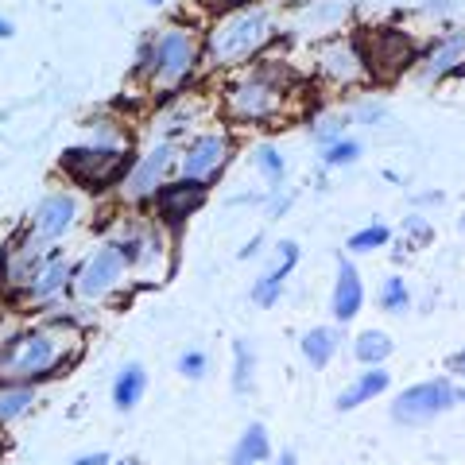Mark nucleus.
<instances>
[{"mask_svg": "<svg viewBox=\"0 0 465 465\" xmlns=\"http://www.w3.org/2000/svg\"><path fill=\"white\" fill-rule=\"evenodd\" d=\"M272 39V16L264 8H237L222 16L210 35H206V51L213 66H237L249 54H256L264 43Z\"/></svg>", "mask_w": 465, "mask_h": 465, "instance_id": "obj_3", "label": "nucleus"}, {"mask_svg": "<svg viewBox=\"0 0 465 465\" xmlns=\"http://www.w3.org/2000/svg\"><path fill=\"white\" fill-rule=\"evenodd\" d=\"M252 163H256L260 174H264V179L272 183V191H280L283 179H287V159H283V152L275 148V143H260L256 155H252Z\"/></svg>", "mask_w": 465, "mask_h": 465, "instance_id": "obj_23", "label": "nucleus"}, {"mask_svg": "<svg viewBox=\"0 0 465 465\" xmlns=\"http://www.w3.org/2000/svg\"><path fill=\"white\" fill-rule=\"evenodd\" d=\"M272 458V439H268V427L264 423H249L241 430L237 446L229 454V465H260Z\"/></svg>", "mask_w": 465, "mask_h": 465, "instance_id": "obj_19", "label": "nucleus"}, {"mask_svg": "<svg viewBox=\"0 0 465 465\" xmlns=\"http://www.w3.org/2000/svg\"><path fill=\"white\" fill-rule=\"evenodd\" d=\"M74 465H113V461H109V454H101V450H94V454H82Z\"/></svg>", "mask_w": 465, "mask_h": 465, "instance_id": "obj_34", "label": "nucleus"}, {"mask_svg": "<svg viewBox=\"0 0 465 465\" xmlns=\"http://www.w3.org/2000/svg\"><path fill=\"white\" fill-rule=\"evenodd\" d=\"M66 345H74L58 326H35L16 333L0 349V388H20L27 381L54 376L66 365Z\"/></svg>", "mask_w": 465, "mask_h": 465, "instance_id": "obj_1", "label": "nucleus"}, {"mask_svg": "<svg viewBox=\"0 0 465 465\" xmlns=\"http://www.w3.org/2000/svg\"><path fill=\"white\" fill-rule=\"evenodd\" d=\"M229 155H232L229 133H202V136H194V140L183 148L179 167H183L186 179L210 183L213 174H222V167L229 163Z\"/></svg>", "mask_w": 465, "mask_h": 465, "instance_id": "obj_9", "label": "nucleus"}, {"mask_svg": "<svg viewBox=\"0 0 465 465\" xmlns=\"http://www.w3.org/2000/svg\"><path fill=\"white\" fill-rule=\"evenodd\" d=\"M381 307L388 314H403L407 307H411V287L403 283V275H388V280L381 283Z\"/></svg>", "mask_w": 465, "mask_h": 465, "instance_id": "obj_26", "label": "nucleus"}, {"mask_svg": "<svg viewBox=\"0 0 465 465\" xmlns=\"http://www.w3.org/2000/svg\"><path fill=\"white\" fill-rule=\"evenodd\" d=\"M206 12H217V16H229V12L241 8V0H198Z\"/></svg>", "mask_w": 465, "mask_h": 465, "instance_id": "obj_33", "label": "nucleus"}, {"mask_svg": "<svg viewBox=\"0 0 465 465\" xmlns=\"http://www.w3.org/2000/svg\"><path fill=\"white\" fill-rule=\"evenodd\" d=\"M143 5H155V8H159V5H163V0H143Z\"/></svg>", "mask_w": 465, "mask_h": 465, "instance_id": "obj_41", "label": "nucleus"}, {"mask_svg": "<svg viewBox=\"0 0 465 465\" xmlns=\"http://www.w3.org/2000/svg\"><path fill=\"white\" fill-rule=\"evenodd\" d=\"M113 465H143V461H136V458H121V461H113Z\"/></svg>", "mask_w": 465, "mask_h": 465, "instance_id": "obj_40", "label": "nucleus"}, {"mask_svg": "<svg viewBox=\"0 0 465 465\" xmlns=\"http://www.w3.org/2000/svg\"><path fill=\"white\" fill-rule=\"evenodd\" d=\"M143 391H148V372L133 361V365H124L113 381V407L116 411H133V407L143 400Z\"/></svg>", "mask_w": 465, "mask_h": 465, "instance_id": "obj_20", "label": "nucleus"}, {"mask_svg": "<svg viewBox=\"0 0 465 465\" xmlns=\"http://www.w3.org/2000/svg\"><path fill=\"white\" fill-rule=\"evenodd\" d=\"M287 66H256L252 74L229 85L225 94V113L237 124H268L280 116L283 97H287Z\"/></svg>", "mask_w": 465, "mask_h": 465, "instance_id": "obj_2", "label": "nucleus"}, {"mask_svg": "<svg viewBox=\"0 0 465 465\" xmlns=\"http://www.w3.org/2000/svg\"><path fill=\"white\" fill-rule=\"evenodd\" d=\"M461 232H465V222H461Z\"/></svg>", "mask_w": 465, "mask_h": 465, "instance_id": "obj_42", "label": "nucleus"}, {"mask_svg": "<svg viewBox=\"0 0 465 465\" xmlns=\"http://www.w3.org/2000/svg\"><path fill=\"white\" fill-rule=\"evenodd\" d=\"M198 66V39L191 27H167L155 43H148L140 54V70L159 90H174L194 74Z\"/></svg>", "mask_w": 465, "mask_h": 465, "instance_id": "obj_5", "label": "nucleus"}, {"mask_svg": "<svg viewBox=\"0 0 465 465\" xmlns=\"http://www.w3.org/2000/svg\"><path fill=\"white\" fill-rule=\"evenodd\" d=\"M124 256L116 252V244H101V249H94L90 256L78 264L74 272V291L82 299H105L109 291L124 280Z\"/></svg>", "mask_w": 465, "mask_h": 465, "instance_id": "obj_8", "label": "nucleus"}, {"mask_svg": "<svg viewBox=\"0 0 465 465\" xmlns=\"http://www.w3.org/2000/svg\"><path fill=\"white\" fill-rule=\"evenodd\" d=\"M430 222L427 217H419V213H411V217H403V229H400V237H403V244L407 249H419L423 241H430Z\"/></svg>", "mask_w": 465, "mask_h": 465, "instance_id": "obj_30", "label": "nucleus"}, {"mask_svg": "<svg viewBox=\"0 0 465 465\" xmlns=\"http://www.w3.org/2000/svg\"><path fill=\"white\" fill-rule=\"evenodd\" d=\"M357 159H361V143L349 136L322 148V167H349V163H357Z\"/></svg>", "mask_w": 465, "mask_h": 465, "instance_id": "obj_29", "label": "nucleus"}, {"mask_svg": "<svg viewBox=\"0 0 465 465\" xmlns=\"http://www.w3.org/2000/svg\"><path fill=\"white\" fill-rule=\"evenodd\" d=\"M74 222H78V198L70 191H54L35 206L32 229H35L39 241H58L74 229Z\"/></svg>", "mask_w": 465, "mask_h": 465, "instance_id": "obj_12", "label": "nucleus"}, {"mask_svg": "<svg viewBox=\"0 0 465 465\" xmlns=\"http://www.w3.org/2000/svg\"><path fill=\"white\" fill-rule=\"evenodd\" d=\"M391 241V229L388 225H381V222H376V225H365V229H357L353 232V237H349L345 241V249L349 252H372V249H384V244Z\"/></svg>", "mask_w": 465, "mask_h": 465, "instance_id": "obj_27", "label": "nucleus"}, {"mask_svg": "<svg viewBox=\"0 0 465 465\" xmlns=\"http://www.w3.org/2000/svg\"><path fill=\"white\" fill-rule=\"evenodd\" d=\"M338 349H341V333L333 326H314V330L302 333V341H299V353L307 357L311 369H326Z\"/></svg>", "mask_w": 465, "mask_h": 465, "instance_id": "obj_18", "label": "nucleus"}, {"mask_svg": "<svg viewBox=\"0 0 465 465\" xmlns=\"http://www.w3.org/2000/svg\"><path fill=\"white\" fill-rule=\"evenodd\" d=\"M275 465H299V454H295V450H280V458H275Z\"/></svg>", "mask_w": 465, "mask_h": 465, "instance_id": "obj_36", "label": "nucleus"}, {"mask_svg": "<svg viewBox=\"0 0 465 465\" xmlns=\"http://www.w3.org/2000/svg\"><path fill=\"white\" fill-rule=\"evenodd\" d=\"M283 275H275L272 268L264 272V275H260V280L252 283V291H249V295H252V302H256V307H275V302H280V295H283Z\"/></svg>", "mask_w": 465, "mask_h": 465, "instance_id": "obj_28", "label": "nucleus"}, {"mask_svg": "<svg viewBox=\"0 0 465 465\" xmlns=\"http://www.w3.org/2000/svg\"><path fill=\"white\" fill-rule=\"evenodd\" d=\"M365 307V283H361V272L349 264V260H338V280H333V295H330V314L338 322H353Z\"/></svg>", "mask_w": 465, "mask_h": 465, "instance_id": "obj_15", "label": "nucleus"}, {"mask_svg": "<svg viewBox=\"0 0 465 465\" xmlns=\"http://www.w3.org/2000/svg\"><path fill=\"white\" fill-rule=\"evenodd\" d=\"M349 121H353V116H349V113H326V116H318L314 128H311L314 143H322V148H330V143L345 140V128H349Z\"/></svg>", "mask_w": 465, "mask_h": 465, "instance_id": "obj_25", "label": "nucleus"}, {"mask_svg": "<svg viewBox=\"0 0 465 465\" xmlns=\"http://www.w3.org/2000/svg\"><path fill=\"white\" fill-rule=\"evenodd\" d=\"M388 388H391V372H384L381 365L357 372V381L338 396V411H357L361 403H372L376 396H384Z\"/></svg>", "mask_w": 465, "mask_h": 465, "instance_id": "obj_17", "label": "nucleus"}, {"mask_svg": "<svg viewBox=\"0 0 465 465\" xmlns=\"http://www.w3.org/2000/svg\"><path fill=\"white\" fill-rule=\"evenodd\" d=\"M5 35H12V24H8V20H0V39H5Z\"/></svg>", "mask_w": 465, "mask_h": 465, "instance_id": "obj_38", "label": "nucleus"}, {"mask_svg": "<svg viewBox=\"0 0 465 465\" xmlns=\"http://www.w3.org/2000/svg\"><path fill=\"white\" fill-rule=\"evenodd\" d=\"M179 163V155H174V148L167 140H159L155 148L148 152V155H140L136 159V167L128 171V179H124V198H133V202H140V198H155V191L167 183V171Z\"/></svg>", "mask_w": 465, "mask_h": 465, "instance_id": "obj_11", "label": "nucleus"}, {"mask_svg": "<svg viewBox=\"0 0 465 465\" xmlns=\"http://www.w3.org/2000/svg\"><path fill=\"white\" fill-rule=\"evenodd\" d=\"M252 381H256V353H252V345L237 338L232 341V391H252Z\"/></svg>", "mask_w": 465, "mask_h": 465, "instance_id": "obj_22", "label": "nucleus"}, {"mask_svg": "<svg viewBox=\"0 0 465 465\" xmlns=\"http://www.w3.org/2000/svg\"><path fill=\"white\" fill-rule=\"evenodd\" d=\"M206 198H210V183L186 179L183 174L179 183H163L155 191V213H159L163 225H183L186 217L206 206Z\"/></svg>", "mask_w": 465, "mask_h": 465, "instance_id": "obj_10", "label": "nucleus"}, {"mask_svg": "<svg viewBox=\"0 0 465 465\" xmlns=\"http://www.w3.org/2000/svg\"><path fill=\"white\" fill-rule=\"evenodd\" d=\"M458 70H465V32L442 35L423 58H419V78L423 82H442L450 74H458Z\"/></svg>", "mask_w": 465, "mask_h": 465, "instance_id": "obj_14", "label": "nucleus"}, {"mask_svg": "<svg viewBox=\"0 0 465 465\" xmlns=\"http://www.w3.org/2000/svg\"><path fill=\"white\" fill-rule=\"evenodd\" d=\"M361 58H365L369 78L376 82H396L403 70H411L419 63V51L407 32L400 27H372L369 35H361Z\"/></svg>", "mask_w": 465, "mask_h": 465, "instance_id": "obj_6", "label": "nucleus"}, {"mask_svg": "<svg viewBox=\"0 0 465 465\" xmlns=\"http://www.w3.org/2000/svg\"><path fill=\"white\" fill-rule=\"evenodd\" d=\"M58 167L85 191H109V186H124L128 171L136 167V155L116 143H82V148H66Z\"/></svg>", "mask_w": 465, "mask_h": 465, "instance_id": "obj_4", "label": "nucleus"}, {"mask_svg": "<svg viewBox=\"0 0 465 465\" xmlns=\"http://www.w3.org/2000/svg\"><path fill=\"white\" fill-rule=\"evenodd\" d=\"M353 116H357V121H365V124H372V121H384L388 113H384V105H381V101H365V105H361Z\"/></svg>", "mask_w": 465, "mask_h": 465, "instance_id": "obj_32", "label": "nucleus"}, {"mask_svg": "<svg viewBox=\"0 0 465 465\" xmlns=\"http://www.w3.org/2000/svg\"><path fill=\"white\" fill-rule=\"evenodd\" d=\"M454 400H458V403H465V384H461V388H454Z\"/></svg>", "mask_w": 465, "mask_h": 465, "instance_id": "obj_39", "label": "nucleus"}, {"mask_svg": "<svg viewBox=\"0 0 465 465\" xmlns=\"http://www.w3.org/2000/svg\"><path fill=\"white\" fill-rule=\"evenodd\" d=\"M32 403H35V396H32V388H27V384L0 388V427L12 423V419H20V415H27V411H32Z\"/></svg>", "mask_w": 465, "mask_h": 465, "instance_id": "obj_24", "label": "nucleus"}, {"mask_svg": "<svg viewBox=\"0 0 465 465\" xmlns=\"http://www.w3.org/2000/svg\"><path fill=\"white\" fill-rule=\"evenodd\" d=\"M256 252H260V237H256L252 244H244V249H241L237 256H241V260H249V256H256Z\"/></svg>", "mask_w": 465, "mask_h": 465, "instance_id": "obj_37", "label": "nucleus"}, {"mask_svg": "<svg viewBox=\"0 0 465 465\" xmlns=\"http://www.w3.org/2000/svg\"><path fill=\"white\" fill-rule=\"evenodd\" d=\"M450 372L461 376V381H465V349H458V353L450 357Z\"/></svg>", "mask_w": 465, "mask_h": 465, "instance_id": "obj_35", "label": "nucleus"}, {"mask_svg": "<svg viewBox=\"0 0 465 465\" xmlns=\"http://www.w3.org/2000/svg\"><path fill=\"white\" fill-rule=\"evenodd\" d=\"M391 349H396V345H391L388 333L365 330V333H361V338L353 341V357H357L365 369H372V365H384V361L391 357Z\"/></svg>", "mask_w": 465, "mask_h": 465, "instance_id": "obj_21", "label": "nucleus"}, {"mask_svg": "<svg viewBox=\"0 0 465 465\" xmlns=\"http://www.w3.org/2000/svg\"><path fill=\"white\" fill-rule=\"evenodd\" d=\"M318 70L338 85H353V82H361L369 74L357 39H333L330 47H322V54H318Z\"/></svg>", "mask_w": 465, "mask_h": 465, "instance_id": "obj_13", "label": "nucleus"}, {"mask_svg": "<svg viewBox=\"0 0 465 465\" xmlns=\"http://www.w3.org/2000/svg\"><path fill=\"white\" fill-rule=\"evenodd\" d=\"M70 280H74V272H70V260L58 252V249H51L47 252V260H43V268H39V275L32 280V287L24 291L32 302H51L58 291H63Z\"/></svg>", "mask_w": 465, "mask_h": 465, "instance_id": "obj_16", "label": "nucleus"}, {"mask_svg": "<svg viewBox=\"0 0 465 465\" xmlns=\"http://www.w3.org/2000/svg\"><path fill=\"white\" fill-rule=\"evenodd\" d=\"M454 384L439 376V381H423V384H411L403 388L396 403H391V419L403 427H423V423H434L439 415H446L454 407Z\"/></svg>", "mask_w": 465, "mask_h": 465, "instance_id": "obj_7", "label": "nucleus"}, {"mask_svg": "<svg viewBox=\"0 0 465 465\" xmlns=\"http://www.w3.org/2000/svg\"><path fill=\"white\" fill-rule=\"evenodd\" d=\"M179 372L191 376V381H202V376L210 372V357L202 353V349H186V353L179 357Z\"/></svg>", "mask_w": 465, "mask_h": 465, "instance_id": "obj_31", "label": "nucleus"}]
</instances>
